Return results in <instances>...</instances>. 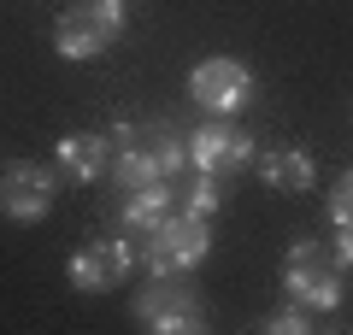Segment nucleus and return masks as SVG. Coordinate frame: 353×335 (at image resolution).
I'll list each match as a JSON object with an SVG mask.
<instances>
[{"label":"nucleus","instance_id":"1","mask_svg":"<svg viewBox=\"0 0 353 335\" xmlns=\"http://www.w3.org/2000/svg\"><path fill=\"white\" fill-rule=\"evenodd\" d=\"M283 294L306 312H336L341 306V265L330 253V241H312L301 236L283 259Z\"/></svg>","mask_w":353,"mask_h":335},{"label":"nucleus","instance_id":"2","mask_svg":"<svg viewBox=\"0 0 353 335\" xmlns=\"http://www.w3.org/2000/svg\"><path fill=\"white\" fill-rule=\"evenodd\" d=\"M206 253H212V218H189V212H171L141 241V265L153 276H189Z\"/></svg>","mask_w":353,"mask_h":335},{"label":"nucleus","instance_id":"3","mask_svg":"<svg viewBox=\"0 0 353 335\" xmlns=\"http://www.w3.org/2000/svg\"><path fill=\"white\" fill-rule=\"evenodd\" d=\"M136 323L153 335H201L206 329V300L183 276H153L136 294Z\"/></svg>","mask_w":353,"mask_h":335},{"label":"nucleus","instance_id":"4","mask_svg":"<svg viewBox=\"0 0 353 335\" xmlns=\"http://www.w3.org/2000/svg\"><path fill=\"white\" fill-rule=\"evenodd\" d=\"M124 36V0H88V6H71V12L53 24V48L65 59H101L112 41Z\"/></svg>","mask_w":353,"mask_h":335},{"label":"nucleus","instance_id":"5","mask_svg":"<svg viewBox=\"0 0 353 335\" xmlns=\"http://www.w3.org/2000/svg\"><path fill=\"white\" fill-rule=\"evenodd\" d=\"M253 159H259V141H253L248 130H236L230 118H206V124L189 136V165L194 171L241 176V171H253Z\"/></svg>","mask_w":353,"mask_h":335},{"label":"nucleus","instance_id":"6","mask_svg":"<svg viewBox=\"0 0 353 335\" xmlns=\"http://www.w3.org/2000/svg\"><path fill=\"white\" fill-rule=\"evenodd\" d=\"M189 100L201 112H212V118H230V112H241L253 100V71L241 59H224V53H212V59H201L189 71Z\"/></svg>","mask_w":353,"mask_h":335},{"label":"nucleus","instance_id":"7","mask_svg":"<svg viewBox=\"0 0 353 335\" xmlns=\"http://www.w3.org/2000/svg\"><path fill=\"white\" fill-rule=\"evenodd\" d=\"M136 265H141V247H130V241H88V247L71 253L65 276H71L77 294H112Z\"/></svg>","mask_w":353,"mask_h":335},{"label":"nucleus","instance_id":"8","mask_svg":"<svg viewBox=\"0 0 353 335\" xmlns=\"http://www.w3.org/2000/svg\"><path fill=\"white\" fill-rule=\"evenodd\" d=\"M53 188H59V171L48 165H12V171L0 176V212L12 223H41L53 212Z\"/></svg>","mask_w":353,"mask_h":335},{"label":"nucleus","instance_id":"9","mask_svg":"<svg viewBox=\"0 0 353 335\" xmlns=\"http://www.w3.org/2000/svg\"><path fill=\"white\" fill-rule=\"evenodd\" d=\"M112 153H118L112 130H83V136H65L53 159H59V176H71V183L83 188V183L112 176Z\"/></svg>","mask_w":353,"mask_h":335},{"label":"nucleus","instance_id":"10","mask_svg":"<svg viewBox=\"0 0 353 335\" xmlns=\"http://www.w3.org/2000/svg\"><path fill=\"white\" fill-rule=\"evenodd\" d=\"M253 171L265 176V188H277V194H306L318 183V159L306 148H271L253 159Z\"/></svg>","mask_w":353,"mask_h":335},{"label":"nucleus","instance_id":"11","mask_svg":"<svg viewBox=\"0 0 353 335\" xmlns=\"http://www.w3.org/2000/svg\"><path fill=\"white\" fill-rule=\"evenodd\" d=\"M124 230H159L165 218L176 212V188H171V176H159V183H141V188H124Z\"/></svg>","mask_w":353,"mask_h":335},{"label":"nucleus","instance_id":"12","mask_svg":"<svg viewBox=\"0 0 353 335\" xmlns=\"http://www.w3.org/2000/svg\"><path fill=\"white\" fill-rule=\"evenodd\" d=\"M171 188H176V212H189V218H212L224 206V176L194 171V165L183 176H171Z\"/></svg>","mask_w":353,"mask_h":335},{"label":"nucleus","instance_id":"13","mask_svg":"<svg viewBox=\"0 0 353 335\" xmlns=\"http://www.w3.org/2000/svg\"><path fill=\"white\" fill-rule=\"evenodd\" d=\"M265 329H271V335H306V329H312V318H306V306H294V300H289L283 312L265 318Z\"/></svg>","mask_w":353,"mask_h":335},{"label":"nucleus","instance_id":"14","mask_svg":"<svg viewBox=\"0 0 353 335\" xmlns=\"http://www.w3.org/2000/svg\"><path fill=\"white\" fill-rule=\"evenodd\" d=\"M330 223H353V171L330 183Z\"/></svg>","mask_w":353,"mask_h":335},{"label":"nucleus","instance_id":"15","mask_svg":"<svg viewBox=\"0 0 353 335\" xmlns=\"http://www.w3.org/2000/svg\"><path fill=\"white\" fill-rule=\"evenodd\" d=\"M330 253H336V265H341V271L353 265V223H336V241H330Z\"/></svg>","mask_w":353,"mask_h":335}]
</instances>
